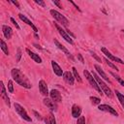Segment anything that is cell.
<instances>
[{
	"instance_id": "cell-1",
	"label": "cell",
	"mask_w": 124,
	"mask_h": 124,
	"mask_svg": "<svg viewBox=\"0 0 124 124\" xmlns=\"http://www.w3.org/2000/svg\"><path fill=\"white\" fill-rule=\"evenodd\" d=\"M11 75H12L13 79H14L16 83H18L20 86H23L24 88H27V89L31 88L32 85H31V83H30L29 79L26 78V76H25L20 70H18V69H16V68H14V69H12V71H11Z\"/></svg>"
},
{
	"instance_id": "cell-2",
	"label": "cell",
	"mask_w": 124,
	"mask_h": 124,
	"mask_svg": "<svg viewBox=\"0 0 124 124\" xmlns=\"http://www.w3.org/2000/svg\"><path fill=\"white\" fill-rule=\"evenodd\" d=\"M91 75L93 76V78L96 79V81H97V83H98V85L100 86V88L102 89V91H104V93L108 96V97H109V98H111L112 97V93H111V90L108 88V86L101 79V78L96 74V73H94V72H92L91 73Z\"/></svg>"
},
{
	"instance_id": "cell-3",
	"label": "cell",
	"mask_w": 124,
	"mask_h": 124,
	"mask_svg": "<svg viewBox=\"0 0 124 124\" xmlns=\"http://www.w3.org/2000/svg\"><path fill=\"white\" fill-rule=\"evenodd\" d=\"M49 13H50V15L52 16V17H53L54 19H56L58 22H60V23L62 24V26H64V27H67V26H68L69 20H68L62 14H60L58 11H56V10H50Z\"/></svg>"
},
{
	"instance_id": "cell-4",
	"label": "cell",
	"mask_w": 124,
	"mask_h": 124,
	"mask_svg": "<svg viewBox=\"0 0 124 124\" xmlns=\"http://www.w3.org/2000/svg\"><path fill=\"white\" fill-rule=\"evenodd\" d=\"M83 75H84V77L86 78V79L89 81V83H90V85L94 88V89H96L99 93H102V89L100 88V86L98 85V83H97V81H96V79L93 78V76L87 71V70H84L83 71Z\"/></svg>"
},
{
	"instance_id": "cell-5",
	"label": "cell",
	"mask_w": 124,
	"mask_h": 124,
	"mask_svg": "<svg viewBox=\"0 0 124 124\" xmlns=\"http://www.w3.org/2000/svg\"><path fill=\"white\" fill-rule=\"evenodd\" d=\"M14 107H15L16 112H17L24 120H26V121H28V122H31V117L27 114V112H26V110L23 108V107H21V106H20L19 104H17V103H15Z\"/></svg>"
},
{
	"instance_id": "cell-6",
	"label": "cell",
	"mask_w": 124,
	"mask_h": 124,
	"mask_svg": "<svg viewBox=\"0 0 124 124\" xmlns=\"http://www.w3.org/2000/svg\"><path fill=\"white\" fill-rule=\"evenodd\" d=\"M54 25H55V27H56V29H57V31L59 32V34L62 36V38L66 41V42H68L70 45H73L74 44V42H73V40H72V38L69 36V34L66 32V30H64L60 25H58L57 23H54Z\"/></svg>"
},
{
	"instance_id": "cell-7",
	"label": "cell",
	"mask_w": 124,
	"mask_h": 124,
	"mask_svg": "<svg viewBox=\"0 0 124 124\" xmlns=\"http://www.w3.org/2000/svg\"><path fill=\"white\" fill-rule=\"evenodd\" d=\"M98 108H99V110L108 112V113H110V114H112V115H114V116H118L117 111H116L113 108H111L110 106H108V105H105V104H104V105H99Z\"/></svg>"
},
{
	"instance_id": "cell-8",
	"label": "cell",
	"mask_w": 124,
	"mask_h": 124,
	"mask_svg": "<svg viewBox=\"0 0 124 124\" xmlns=\"http://www.w3.org/2000/svg\"><path fill=\"white\" fill-rule=\"evenodd\" d=\"M101 50H102V52H103L108 59H110V60H112V61H114V62H118V63H120V64H124V62H123L120 58H118V57L112 55V54H111L106 47H101Z\"/></svg>"
},
{
	"instance_id": "cell-9",
	"label": "cell",
	"mask_w": 124,
	"mask_h": 124,
	"mask_svg": "<svg viewBox=\"0 0 124 124\" xmlns=\"http://www.w3.org/2000/svg\"><path fill=\"white\" fill-rule=\"evenodd\" d=\"M44 104H45V106H46L50 110H52V111H56V110H57V105H56V103H55L54 101H52L51 99L46 97V98L44 99Z\"/></svg>"
},
{
	"instance_id": "cell-10",
	"label": "cell",
	"mask_w": 124,
	"mask_h": 124,
	"mask_svg": "<svg viewBox=\"0 0 124 124\" xmlns=\"http://www.w3.org/2000/svg\"><path fill=\"white\" fill-rule=\"evenodd\" d=\"M39 90H40V92H41V94H42L43 96L47 97V95L49 94L48 89H47V85H46V81L43 80V79H41V80L39 81Z\"/></svg>"
},
{
	"instance_id": "cell-11",
	"label": "cell",
	"mask_w": 124,
	"mask_h": 124,
	"mask_svg": "<svg viewBox=\"0 0 124 124\" xmlns=\"http://www.w3.org/2000/svg\"><path fill=\"white\" fill-rule=\"evenodd\" d=\"M49 96H50V99L52 101H54L55 103L57 102H61L62 101V96H61V93L56 90V89H52L50 92H49Z\"/></svg>"
},
{
	"instance_id": "cell-12",
	"label": "cell",
	"mask_w": 124,
	"mask_h": 124,
	"mask_svg": "<svg viewBox=\"0 0 124 124\" xmlns=\"http://www.w3.org/2000/svg\"><path fill=\"white\" fill-rule=\"evenodd\" d=\"M63 78L64 80L70 84V85H74V82H75V78H74V75L71 73V72H64L63 74Z\"/></svg>"
},
{
	"instance_id": "cell-13",
	"label": "cell",
	"mask_w": 124,
	"mask_h": 124,
	"mask_svg": "<svg viewBox=\"0 0 124 124\" xmlns=\"http://www.w3.org/2000/svg\"><path fill=\"white\" fill-rule=\"evenodd\" d=\"M0 84H1V96H2V98L4 99L6 105L10 108V106H11V104H10V99H9V97H8V93H7V91H6L5 85L3 84V81H1Z\"/></svg>"
},
{
	"instance_id": "cell-14",
	"label": "cell",
	"mask_w": 124,
	"mask_h": 124,
	"mask_svg": "<svg viewBox=\"0 0 124 124\" xmlns=\"http://www.w3.org/2000/svg\"><path fill=\"white\" fill-rule=\"evenodd\" d=\"M51 66H52V69H53L54 74H55L57 77H62V76H63L64 72L62 71V69L60 68V66H59V65H58L54 60H52V61H51Z\"/></svg>"
},
{
	"instance_id": "cell-15",
	"label": "cell",
	"mask_w": 124,
	"mask_h": 124,
	"mask_svg": "<svg viewBox=\"0 0 124 124\" xmlns=\"http://www.w3.org/2000/svg\"><path fill=\"white\" fill-rule=\"evenodd\" d=\"M18 16H19V18H20V19H21L23 22H25L27 25L31 26V28L34 30V32H35V33H37V32H38V29H37V27H36V26L33 24V22H32L31 20H29V19H28V18H27V17H26L24 15H22V14H19V15H18Z\"/></svg>"
},
{
	"instance_id": "cell-16",
	"label": "cell",
	"mask_w": 124,
	"mask_h": 124,
	"mask_svg": "<svg viewBox=\"0 0 124 124\" xmlns=\"http://www.w3.org/2000/svg\"><path fill=\"white\" fill-rule=\"evenodd\" d=\"M2 31H3V34L5 36L6 39H11L12 36H13V30L10 26L8 25H2Z\"/></svg>"
},
{
	"instance_id": "cell-17",
	"label": "cell",
	"mask_w": 124,
	"mask_h": 124,
	"mask_svg": "<svg viewBox=\"0 0 124 124\" xmlns=\"http://www.w3.org/2000/svg\"><path fill=\"white\" fill-rule=\"evenodd\" d=\"M81 114V108L78 105H73L72 107V115L74 118H78Z\"/></svg>"
},
{
	"instance_id": "cell-18",
	"label": "cell",
	"mask_w": 124,
	"mask_h": 124,
	"mask_svg": "<svg viewBox=\"0 0 124 124\" xmlns=\"http://www.w3.org/2000/svg\"><path fill=\"white\" fill-rule=\"evenodd\" d=\"M26 52L29 54V56L36 62V63H42V58L39 56V54H37V53H35V52H33V51H31L30 49H28V48H26Z\"/></svg>"
},
{
	"instance_id": "cell-19",
	"label": "cell",
	"mask_w": 124,
	"mask_h": 124,
	"mask_svg": "<svg viewBox=\"0 0 124 124\" xmlns=\"http://www.w3.org/2000/svg\"><path fill=\"white\" fill-rule=\"evenodd\" d=\"M94 68H95V70L97 71V73H98V74H99V75H100V76H101L105 80H107V81L110 82V81H109V79H108V76L105 74V72L103 71V69L101 68V66H100V65L95 64V65H94Z\"/></svg>"
},
{
	"instance_id": "cell-20",
	"label": "cell",
	"mask_w": 124,
	"mask_h": 124,
	"mask_svg": "<svg viewBox=\"0 0 124 124\" xmlns=\"http://www.w3.org/2000/svg\"><path fill=\"white\" fill-rule=\"evenodd\" d=\"M54 44H55V46H57L59 49H61V50L64 52V53H66L68 56H70V57L72 58V55H71V53L69 52V50H68V49H67V48H66V47H65V46H64L62 44H60V43H59V42H58L56 39H54Z\"/></svg>"
},
{
	"instance_id": "cell-21",
	"label": "cell",
	"mask_w": 124,
	"mask_h": 124,
	"mask_svg": "<svg viewBox=\"0 0 124 124\" xmlns=\"http://www.w3.org/2000/svg\"><path fill=\"white\" fill-rule=\"evenodd\" d=\"M45 121H46V124H56L55 117H54L52 112H49L47 114V116L45 118Z\"/></svg>"
},
{
	"instance_id": "cell-22",
	"label": "cell",
	"mask_w": 124,
	"mask_h": 124,
	"mask_svg": "<svg viewBox=\"0 0 124 124\" xmlns=\"http://www.w3.org/2000/svg\"><path fill=\"white\" fill-rule=\"evenodd\" d=\"M114 92H115V94H116V96H117V98H118V101L120 102L122 108H124V95H122V94H121L119 91H117V90H114Z\"/></svg>"
},
{
	"instance_id": "cell-23",
	"label": "cell",
	"mask_w": 124,
	"mask_h": 124,
	"mask_svg": "<svg viewBox=\"0 0 124 124\" xmlns=\"http://www.w3.org/2000/svg\"><path fill=\"white\" fill-rule=\"evenodd\" d=\"M0 44H1V49L4 51V53L6 54V55H9V49H8V46H7V45H6V43L3 41V40H1L0 41Z\"/></svg>"
},
{
	"instance_id": "cell-24",
	"label": "cell",
	"mask_w": 124,
	"mask_h": 124,
	"mask_svg": "<svg viewBox=\"0 0 124 124\" xmlns=\"http://www.w3.org/2000/svg\"><path fill=\"white\" fill-rule=\"evenodd\" d=\"M72 70H73V75H74V78L78 81V82H81V78H80V77H79V75H78V71H77V69L75 68V67H73L72 68Z\"/></svg>"
},
{
	"instance_id": "cell-25",
	"label": "cell",
	"mask_w": 124,
	"mask_h": 124,
	"mask_svg": "<svg viewBox=\"0 0 124 124\" xmlns=\"http://www.w3.org/2000/svg\"><path fill=\"white\" fill-rule=\"evenodd\" d=\"M90 101L93 105H100V103H101V99L98 97H94V96L90 97Z\"/></svg>"
},
{
	"instance_id": "cell-26",
	"label": "cell",
	"mask_w": 124,
	"mask_h": 124,
	"mask_svg": "<svg viewBox=\"0 0 124 124\" xmlns=\"http://www.w3.org/2000/svg\"><path fill=\"white\" fill-rule=\"evenodd\" d=\"M110 74H111V76H113V77L115 78V79H117V80H118V82H119L121 85H123V86H124V80H123V79H122V78H121L119 76L115 75V74H114V73H112V72H111Z\"/></svg>"
},
{
	"instance_id": "cell-27",
	"label": "cell",
	"mask_w": 124,
	"mask_h": 124,
	"mask_svg": "<svg viewBox=\"0 0 124 124\" xmlns=\"http://www.w3.org/2000/svg\"><path fill=\"white\" fill-rule=\"evenodd\" d=\"M8 91L10 93H13L14 92V85H13V81L12 80H9L8 81Z\"/></svg>"
},
{
	"instance_id": "cell-28",
	"label": "cell",
	"mask_w": 124,
	"mask_h": 124,
	"mask_svg": "<svg viewBox=\"0 0 124 124\" xmlns=\"http://www.w3.org/2000/svg\"><path fill=\"white\" fill-rule=\"evenodd\" d=\"M77 124H85V117L80 115L77 120Z\"/></svg>"
},
{
	"instance_id": "cell-29",
	"label": "cell",
	"mask_w": 124,
	"mask_h": 124,
	"mask_svg": "<svg viewBox=\"0 0 124 124\" xmlns=\"http://www.w3.org/2000/svg\"><path fill=\"white\" fill-rule=\"evenodd\" d=\"M105 61L107 62V64H108V66H109L110 68H112V69H114V70H116V71H118V68H117V67H116L115 65H113V64H112V63H111L110 61H108V59H105Z\"/></svg>"
},
{
	"instance_id": "cell-30",
	"label": "cell",
	"mask_w": 124,
	"mask_h": 124,
	"mask_svg": "<svg viewBox=\"0 0 124 124\" xmlns=\"http://www.w3.org/2000/svg\"><path fill=\"white\" fill-rule=\"evenodd\" d=\"M21 58V49L20 47H17V53H16V62H19Z\"/></svg>"
},
{
	"instance_id": "cell-31",
	"label": "cell",
	"mask_w": 124,
	"mask_h": 124,
	"mask_svg": "<svg viewBox=\"0 0 124 124\" xmlns=\"http://www.w3.org/2000/svg\"><path fill=\"white\" fill-rule=\"evenodd\" d=\"M90 53H91V55H92V56H93V57H94V58H95V59H96L98 62H101V58H100V57H99V56H98V55H97L95 52L90 51Z\"/></svg>"
},
{
	"instance_id": "cell-32",
	"label": "cell",
	"mask_w": 124,
	"mask_h": 124,
	"mask_svg": "<svg viewBox=\"0 0 124 124\" xmlns=\"http://www.w3.org/2000/svg\"><path fill=\"white\" fill-rule=\"evenodd\" d=\"M11 21L13 22V24H14V25L16 26V29H20V27H19V25H18V24H17V22H16V20H15V18H13V17H11Z\"/></svg>"
},
{
	"instance_id": "cell-33",
	"label": "cell",
	"mask_w": 124,
	"mask_h": 124,
	"mask_svg": "<svg viewBox=\"0 0 124 124\" xmlns=\"http://www.w3.org/2000/svg\"><path fill=\"white\" fill-rule=\"evenodd\" d=\"M35 3H36V4H38V5H40V6H42V7H46V4H45V2H44V1L35 0Z\"/></svg>"
},
{
	"instance_id": "cell-34",
	"label": "cell",
	"mask_w": 124,
	"mask_h": 124,
	"mask_svg": "<svg viewBox=\"0 0 124 124\" xmlns=\"http://www.w3.org/2000/svg\"><path fill=\"white\" fill-rule=\"evenodd\" d=\"M52 3L54 4V5H56L58 8H60V9H62V6H61V4L59 3V1H57V0H53L52 1Z\"/></svg>"
},
{
	"instance_id": "cell-35",
	"label": "cell",
	"mask_w": 124,
	"mask_h": 124,
	"mask_svg": "<svg viewBox=\"0 0 124 124\" xmlns=\"http://www.w3.org/2000/svg\"><path fill=\"white\" fill-rule=\"evenodd\" d=\"M33 112H34V114H35V116H36V118H38L39 120H41V119H42V116H41V115H40V114H39V113H38V112H37L36 110H34Z\"/></svg>"
},
{
	"instance_id": "cell-36",
	"label": "cell",
	"mask_w": 124,
	"mask_h": 124,
	"mask_svg": "<svg viewBox=\"0 0 124 124\" xmlns=\"http://www.w3.org/2000/svg\"><path fill=\"white\" fill-rule=\"evenodd\" d=\"M70 2H71V3H72V4L74 5V6H75V8H76V9H77L78 11H79V12H80V9L78 8V5H77V4H76V3L74 2V1H72V0H70Z\"/></svg>"
},
{
	"instance_id": "cell-37",
	"label": "cell",
	"mask_w": 124,
	"mask_h": 124,
	"mask_svg": "<svg viewBox=\"0 0 124 124\" xmlns=\"http://www.w3.org/2000/svg\"><path fill=\"white\" fill-rule=\"evenodd\" d=\"M66 32H67V33L69 34V36H70V37H73V38H76V36H75V35H74V34H73V33H72V32H71L70 30H68V29H66Z\"/></svg>"
},
{
	"instance_id": "cell-38",
	"label": "cell",
	"mask_w": 124,
	"mask_h": 124,
	"mask_svg": "<svg viewBox=\"0 0 124 124\" xmlns=\"http://www.w3.org/2000/svg\"><path fill=\"white\" fill-rule=\"evenodd\" d=\"M78 60H79V61H80L81 63H83V62H84V60H83V58H82L81 54H79V53L78 54Z\"/></svg>"
},
{
	"instance_id": "cell-39",
	"label": "cell",
	"mask_w": 124,
	"mask_h": 124,
	"mask_svg": "<svg viewBox=\"0 0 124 124\" xmlns=\"http://www.w3.org/2000/svg\"><path fill=\"white\" fill-rule=\"evenodd\" d=\"M11 3H13L15 6H16V8L19 9V4H18V2H16V1H11Z\"/></svg>"
},
{
	"instance_id": "cell-40",
	"label": "cell",
	"mask_w": 124,
	"mask_h": 124,
	"mask_svg": "<svg viewBox=\"0 0 124 124\" xmlns=\"http://www.w3.org/2000/svg\"><path fill=\"white\" fill-rule=\"evenodd\" d=\"M34 46H36V47H37V48H40V49H42V47H41V46H38V45H36V44H35V45H34Z\"/></svg>"
},
{
	"instance_id": "cell-41",
	"label": "cell",
	"mask_w": 124,
	"mask_h": 124,
	"mask_svg": "<svg viewBox=\"0 0 124 124\" xmlns=\"http://www.w3.org/2000/svg\"><path fill=\"white\" fill-rule=\"evenodd\" d=\"M35 38H36V39H39V37H38V35H37V33H35Z\"/></svg>"
},
{
	"instance_id": "cell-42",
	"label": "cell",
	"mask_w": 124,
	"mask_h": 124,
	"mask_svg": "<svg viewBox=\"0 0 124 124\" xmlns=\"http://www.w3.org/2000/svg\"><path fill=\"white\" fill-rule=\"evenodd\" d=\"M122 31H123V33H124V30H122Z\"/></svg>"
}]
</instances>
